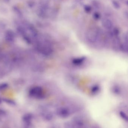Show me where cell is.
<instances>
[{"label":"cell","mask_w":128,"mask_h":128,"mask_svg":"<svg viewBox=\"0 0 128 128\" xmlns=\"http://www.w3.org/2000/svg\"><path fill=\"white\" fill-rule=\"evenodd\" d=\"M74 110L73 109H71L68 106H60L57 108L56 114L61 118H66L69 117Z\"/></svg>","instance_id":"1"},{"label":"cell","mask_w":128,"mask_h":128,"mask_svg":"<svg viewBox=\"0 0 128 128\" xmlns=\"http://www.w3.org/2000/svg\"><path fill=\"white\" fill-rule=\"evenodd\" d=\"M99 32L96 28H92L88 30L86 34V37L90 42H95L99 37Z\"/></svg>","instance_id":"2"},{"label":"cell","mask_w":128,"mask_h":128,"mask_svg":"<svg viewBox=\"0 0 128 128\" xmlns=\"http://www.w3.org/2000/svg\"><path fill=\"white\" fill-rule=\"evenodd\" d=\"M15 35L12 30H6L5 34L6 40L9 42H12L14 40Z\"/></svg>","instance_id":"3"},{"label":"cell","mask_w":128,"mask_h":128,"mask_svg":"<svg viewBox=\"0 0 128 128\" xmlns=\"http://www.w3.org/2000/svg\"><path fill=\"white\" fill-rule=\"evenodd\" d=\"M102 24L103 27L107 30H111L113 26L112 22L108 18H103L102 20Z\"/></svg>","instance_id":"4"},{"label":"cell","mask_w":128,"mask_h":128,"mask_svg":"<svg viewBox=\"0 0 128 128\" xmlns=\"http://www.w3.org/2000/svg\"><path fill=\"white\" fill-rule=\"evenodd\" d=\"M86 58L85 57L76 58H74L72 60V63L73 65L75 66H81L85 62Z\"/></svg>","instance_id":"5"},{"label":"cell","mask_w":128,"mask_h":128,"mask_svg":"<svg viewBox=\"0 0 128 128\" xmlns=\"http://www.w3.org/2000/svg\"><path fill=\"white\" fill-rule=\"evenodd\" d=\"M32 90V92H34V96L36 97L42 98L44 96V92L42 89L40 87H36Z\"/></svg>","instance_id":"6"},{"label":"cell","mask_w":128,"mask_h":128,"mask_svg":"<svg viewBox=\"0 0 128 128\" xmlns=\"http://www.w3.org/2000/svg\"><path fill=\"white\" fill-rule=\"evenodd\" d=\"M28 29L30 30L31 35L33 37H36L38 36V32L34 26L32 24H30L28 25Z\"/></svg>","instance_id":"7"},{"label":"cell","mask_w":128,"mask_h":128,"mask_svg":"<svg viewBox=\"0 0 128 128\" xmlns=\"http://www.w3.org/2000/svg\"><path fill=\"white\" fill-rule=\"evenodd\" d=\"M112 92L116 95H119L121 94V89L118 85H114L112 87Z\"/></svg>","instance_id":"8"},{"label":"cell","mask_w":128,"mask_h":128,"mask_svg":"<svg viewBox=\"0 0 128 128\" xmlns=\"http://www.w3.org/2000/svg\"><path fill=\"white\" fill-rule=\"evenodd\" d=\"M13 10L14 12L16 13V14L19 17V18H22L23 16V14L22 12L20 9L18 8V7L17 6H14L13 7Z\"/></svg>","instance_id":"9"},{"label":"cell","mask_w":128,"mask_h":128,"mask_svg":"<svg viewBox=\"0 0 128 128\" xmlns=\"http://www.w3.org/2000/svg\"><path fill=\"white\" fill-rule=\"evenodd\" d=\"M100 87L98 85H95L92 87L91 89V92L92 94H96L99 91Z\"/></svg>","instance_id":"10"},{"label":"cell","mask_w":128,"mask_h":128,"mask_svg":"<svg viewBox=\"0 0 128 128\" xmlns=\"http://www.w3.org/2000/svg\"><path fill=\"white\" fill-rule=\"evenodd\" d=\"M17 30H18V33L20 34L21 35H22L23 36L25 34H26L25 28L22 26H18V28Z\"/></svg>","instance_id":"11"},{"label":"cell","mask_w":128,"mask_h":128,"mask_svg":"<svg viewBox=\"0 0 128 128\" xmlns=\"http://www.w3.org/2000/svg\"><path fill=\"white\" fill-rule=\"evenodd\" d=\"M119 114H120V117L123 120H124V121L126 122H128V116H127V114L124 112L123 111H120Z\"/></svg>","instance_id":"12"},{"label":"cell","mask_w":128,"mask_h":128,"mask_svg":"<svg viewBox=\"0 0 128 128\" xmlns=\"http://www.w3.org/2000/svg\"><path fill=\"white\" fill-rule=\"evenodd\" d=\"M112 4L114 7L116 9H118L120 8V5L119 3L115 0H113L112 1Z\"/></svg>","instance_id":"13"},{"label":"cell","mask_w":128,"mask_h":128,"mask_svg":"<svg viewBox=\"0 0 128 128\" xmlns=\"http://www.w3.org/2000/svg\"><path fill=\"white\" fill-rule=\"evenodd\" d=\"M92 5L94 7H95L96 8L99 9L100 7V4L98 1L94 0L92 2Z\"/></svg>","instance_id":"14"},{"label":"cell","mask_w":128,"mask_h":128,"mask_svg":"<svg viewBox=\"0 0 128 128\" xmlns=\"http://www.w3.org/2000/svg\"><path fill=\"white\" fill-rule=\"evenodd\" d=\"M84 10L85 12L87 13H90L91 11H92V8H91V6H88V5H86V6H84Z\"/></svg>","instance_id":"15"},{"label":"cell","mask_w":128,"mask_h":128,"mask_svg":"<svg viewBox=\"0 0 128 128\" xmlns=\"http://www.w3.org/2000/svg\"><path fill=\"white\" fill-rule=\"evenodd\" d=\"M93 18L95 20H98L100 18V15L98 12H95L93 14Z\"/></svg>","instance_id":"16"},{"label":"cell","mask_w":128,"mask_h":128,"mask_svg":"<svg viewBox=\"0 0 128 128\" xmlns=\"http://www.w3.org/2000/svg\"><path fill=\"white\" fill-rule=\"evenodd\" d=\"M23 37H24V40L26 42L28 43L29 44H30L31 43V40H30V38L29 36H28L27 35V34H25L24 36H23Z\"/></svg>","instance_id":"17"},{"label":"cell","mask_w":128,"mask_h":128,"mask_svg":"<svg viewBox=\"0 0 128 128\" xmlns=\"http://www.w3.org/2000/svg\"><path fill=\"white\" fill-rule=\"evenodd\" d=\"M113 34L116 36H118L120 34V31L117 28H115L114 29L113 32Z\"/></svg>","instance_id":"18"},{"label":"cell","mask_w":128,"mask_h":128,"mask_svg":"<svg viewBox=\"0 0 128 128\" xmlns=\"http://www.w3.org/2000/svg\"><path fill=\"white\" fill-rule=\"evenodd\" d=\"M28 6L29 7L32 8L35 6V3L34 2H33V1H29L28 2Z\"/></svg>","instance_id":"19"},{"label":"cell","mask_w":128,"mask_h":128,"mask_svg":"<svg viewBox=\"0 0 128 128\" xmlns=\"http://www.w3.org/2000/svg\"><path fill=\"white\" fill-rule=\"evenodd\" d=\"M4 0L6 2H9L10 0Z\"/></svg>","instance_id":"20"},{"label":"cell","mask_w":128,"mask_h":128,"mask_svg":"<svg viewBox=\"0 0 128 128\" xmlns=\"http://www.w3.org/2000/svg\"></svg>","instance_id":"21"}]
</instances>
